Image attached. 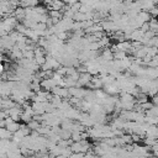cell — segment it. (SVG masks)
Here are the masks:
<instances>
[{"mask_svg":"<svg viewBox=\"0 0 158 158\" xmlns=\"http://www.w3.org/2000/svg\"><path fill=\"white\" fill-rule=\"evenodd\" d=\"M40 86H41V89H44L46 91H52V89L53 88H56L57 85H56V83L52 80V78L51 79H43V80H41V83H40Z\"/></svg>","mask_w":158,"mask_h":158,"instance_id":"obj_1","label":"cell"},{"mask_svg":"<svg viewBox=\"0 0 158 158\" xmlns=\"http://www.w3.org/2000/svg\"><path fill=\"white\" fill-rule=\"evenodd\" d=\"M44 104L46 102H32L31 107L35 112V115H44Z\"/></svg>","mask_w":158,"mask_h":158,"instance_id":"obj_2","label":"cell"},{"mask_svg":"<svg viewBox=\"0 0 158 158\" xmlns=\"http://www.w3.org/2000/svg\"><path fill=\"white\" fill-rule=\"evenodd\" d=\"M143 32L139 30V28H137V30H133L131 33H130V36H128V40H131L132 42H139L141 40H142V37H143Z\"/></svg>","mask_w":158,"mask_h":158,"instance_id":"obj_3","label":"cell"},{"mask_svg":"<svg viewBox=\"0 0 158 158\" xmlns=\"http://www.w3.org/2000/svg\"><path fill=\"white\" fill-rule=\"evenodd\" d=\"M86 86H90L91 89H96V90H99V89H100L101 86H104V85H102V81H101L100 77H93L91 80H90V83H89Z\"/></svg>","mask_w":158,"mask_h":158,"instance_id":"obj_4","label":"cell"},{"mask_svg":"<svg viewBox=\"0 0 158 158\" xmlns=\"http://www.w3.org/2000/svg\"><path fill=\"white\" fill-rule=\"evenodd\" d=\"M12 16L16 19V21L17 20H25V17H26V12H25V9H22V7H16L15 9V11L12 12Z\"/></svg>","mask_w":158,"mask_h":158,"instance_id":"obj_5","label":"cell"},{"mask_svg":"<svg viewBox=\"0 0 158 158\" xmlns=\"http://www.w3.org/2000/svg\"><path fill=\"white\" fill-rule=\"evenodd\" d=\"M146 136L147 137H153V138H158V126L157 125H153V126H149L146 131Z\"/></svg>","mask_w":158,"mask_h":158,"instance_id":"obj_6","label":"cell"},{"mask_svg":"<svg viewBox=\"0 0 158 158\" xmlns=\"http://www.w3.org/2000/svg\"><path fill=\"white\" fill-rule=\"evenodd\" d=\"M10 57L14 58V59H22V58H23V57H22V51H20V49L16 47V44H15V47L10 51Z\"/></svg>","mask_w":158,"mask_h":158,"instance_id":"obj_7","label":"cell"},{"mask_svg":"<svg viewBox=\"0 0 158 158\" xmlns=\"http://www.w3.org/2000/svg\"><path fill=\"white\" fill-rule=\"evenodd\" d=\"M148 25H149V31H152V32H154V33H158V19L152 17V19L149 20Z\"/></svg>","mask_w":158,"mask_h":158,"instance_id":"obj_8","label":"cell"},{"mask_svg":"<svg viewBox=\"0 0 158 158\" xmlns=\"http://www.w3.org/2000/svg\"><path fill=\"white\" fill-rule=\"evenodd\" d=\"M144 115L148 116V117H158V106H154L153 105L149 110H147L144 112Z\"/></svg>","mask_w":158,"mask_h":158,"instance_id":"obj_9","label":"cell"},{"mask_svg":"<svg viewBox=\"0 0 158 158\" xmlns=\"http://www.w3.org/2000/svg\"><path fill=\"white\" fill-rule=\"evenodd\" d=\"M143 143L146 144V147H149V148H151L152 146H154L156 143H158V139H157V138H153V137H147V136H146V137L143 138Z\"/></svg>","mask_w":158,"mask_h":158,"instance_id":"obj_10","label":"cell"},{"mask_svg":"<svg viewBox=\"0 0 158 158\" xmlns=\"http://www.w3.org/2000/svg\"><path fill=\"white\" fill-rule=\"evenodd\" d=\"M27 127L31 130V131H37L40 127H41V123L36 120H31L28 123H27Z\"/></svg>","mask_w":158,"mask_h":158,"instance_id":"obj_11","label":"cell"},{"mask_svg":"<svg viewBox=\"0 0 158 158\" xmlns=\"http://www.w3.org/2000/svg\"><path fill=\"white\" fill-rule=\"evenodd\" d=\"M10 137H12V133H10L5 127H2V128H0V138L1 139H10Z\"/></svg>","mask_w":158,"mask_h":158,"instance_id":"obj_12","label":"cell"},{"mask_svg":"<svg viewBox=\"0 0 158 158\" xmlns=\"http://www.w3.org/2000/svg\"><path fill=\"white\" fill-rule=\"evenodd\" d=\"M81 133H83V132H81ZM81 133H80V132H72L70 139H72L73 142H79V141H81Z\"/></svg>","mask_w":158,"mask_h":158,"instance_id":"obj_13","label":"cell"},{"mask_svg":"<svg viewBox=\"0 0 158 158\" xmlns=\"http://www.w3.org/2000/svg\"><path fill=\"white\" fill-rule=\"evenodd\" d=\"M139 30L143 32V33H146V32H148L149 31V25H148V22H144L141 27H139Z\"/></svg>","mask_w":158,"mask_h":158,"instance_id":"obj_14","label":"cell"},{"mask_svg":"<svg viewBox=\"0 0 158 158\" xmlns=\"http://www.w3.org/2000/svg\"><path fill=\"white\" fill-rule=\"evenodd\" d=\"M151 102H152L154 106H158V94H157L156 96L152 98V101H151Z\"/></svg>","mask_w":158,"mask_h":158,"instance_id":"obj_15","label":"cell"}]
</instances>
